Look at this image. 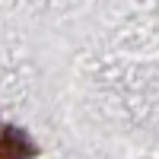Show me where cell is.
<instances>
[{"mask_svg":"<svg viewBox=\"0 0 159 159\" xmlns=\"http://www.w3.org/2000/svg\"><path fill=\"white\" fill-rule=\"evenodd\" d=\"M0 159H35V147L22 130L3 127L0 130Z\"/></svg>","mask_w":159,"mask_h":159,"instance_id":"6da1fadb","label":"cell"}]
</instances>
